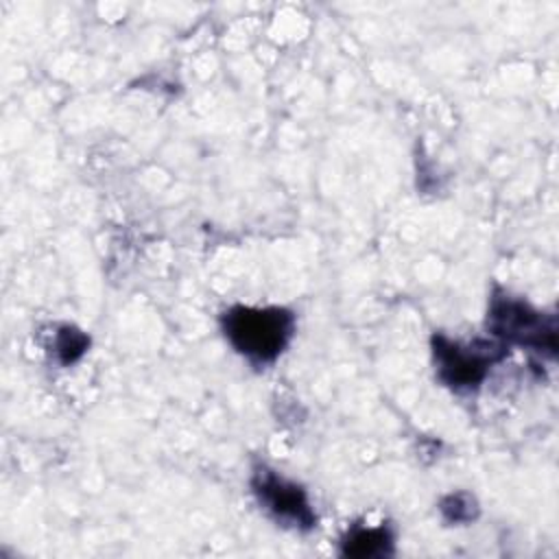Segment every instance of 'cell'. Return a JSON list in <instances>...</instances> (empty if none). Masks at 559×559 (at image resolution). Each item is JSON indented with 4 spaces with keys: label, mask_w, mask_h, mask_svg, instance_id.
Listing matches in <instances>:
<instances>
[{
    "label": "cell",
    "mask_w": 559,
    "mask_h": 559,
    "mask_svg": "<svg viewBox=\"0 0 559 559\" xmlns=\"http://www.w3.org/2000/svg\"><path fill=\"white\" fill-rule=\"evenodd\" d=\"M295 328V314L280 306H231L221 317L227 343L255 367L275 362L293 341Z\"/></svg>",
    "instance_id": "obj_1"
},
{
    "label": "cell",
    "mask_w": 559,
    "mask_h": 559,
    "mask_svg": "<svg viewBox=\"0 0 559 559\" xmlns=\"http://www.w3.org/2000/svg\"><path fill=\"white\" fill-rule=\"evenodd\" d=\"M487 330L504 347H522L539 356L557 354V319L520 297L493 290L487 310Z\"/></svg>",
    "instance_id": "obj_2"
},
{
    "label": "cell",
    "mask_w": 559,
    "mask_h": 559,
    "mask_svg": "<svg viewBox=\"0 0 559 559\" xmlns=\"http://www.w3.org/2000/svg\"><path fill=\"white\" fill-rule=\"evenodd\" d=\"M509 347L498 341L476 338L459 343L445 334L432 336V360L437 378L452 391H476L489 369L507 356Z\"/></svg>",
    "instance_id": "obj_3"
},
{
    "label": "cell",
    "mask_w": 559,
    "mask_h": 559,
    "mask_svg": "<svg viewBox=\"0 0 559 559\" xmlns=\"http://www.w3.org/2000/svg\"><path fill=\"white\" fill-rule=\"evenodd\" d=\"M249 485L258 504L277 524L295 531H312L317 526V513L301 485L284 478L264 463L253 467Z\"/></svg>",
    "instance_id": "obj_4"
},
{
    "label": "cell",
    "mask_w": 559,
    "mask_h": 559,
    "mask_svg": "<svg viewBox=\"0 0 559 559\" xmlns=\"http://www.w3.org/2000/svg\"><path fill=\"white\" fill-rule=\"evenodd\" d=\"M393 531L389 524H354L341 539V555L347 557H386L393 552Z\"/></svg>",
    "instance_id": "obj_5"
},
{
    "label": "cell",
    "mask_w": 559,
    "mask_h": 559,
    "mask_svg": "<svg viewBox=\"0 0 559 559\" xmlns=\"http://www.w3.org/2000/svg\"><path fill=\"white\" fill-rule=\"evenodd\" d=\"M87 345H90V338L81 330H76L72 325H63L55 334L52 349H55V356L61 365H72L85 354Z\"/></svg>",
    "instance_id": "obj_6"
},
{
    "label": "cell",
    "mask_w": 559,
    "mask_h": 559,
    "mask_svg": "<svg viewBox=\"0 0 559 559\" xmlns=\"http://www.w3.org/2000/svg\"><path fill=\"white\" fill-rule=\"evenodd\" d=\"M441 513L448 522H469L476 518L478 513V507H476V500L469 496V493H450L441 500Z\"/></svg>",
    "instance_id": "obj_7"
}]
</instances>
